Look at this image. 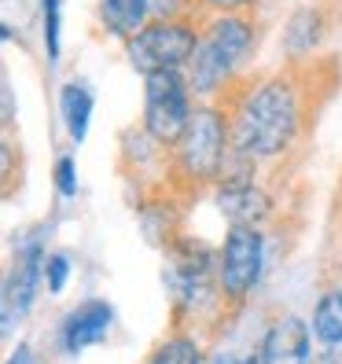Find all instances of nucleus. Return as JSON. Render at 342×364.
<instances>
[{"label":"nucleus","instance_id":"9b49d317","mask_svg":"<svg viewBox=\"0 0 342 364\" xmlns=\"http://www.w3.org/2000/svg\"><path fill=\"white\" fill-rule=\"evenodd\" d=\"M218 206L228 213L232 225H258L269 213L265 191L254 181H218Z\"/></svg>","mask_w":342,"mask_h":364},{"label":"nucleus","instance_id":"9d476101","mask_svg":"<svg viewBox=\"0 0 342 364\" xmlns=\"http://www.w3.org/2000/svg\"><path fill=\"white\" fill-rule=\"evenodd\" d=\"M324 33H328V15L324 11H320L316 4L298 8L284 26V55H287V63H309L313 52L320 48V41H324Z\"/></svg>","mask_w":342,"mask_h":364},{"label":"nucleus","instance_id":"f257e3e1","mask_svg":"<svg viewBox=\"0 0 342 364\" xmlns=\"http://www.w3.org/2000/svg\"><path fill=\"white\" fill-rule=\"evenodd\" d=\"M313 63H287L284 70L265 74L262 81L232 85L225 96H232L228 122H232V147L243 155L276 159L291 151V144L302 136L309 118V74Z\"/></svg>","mask_w":342,"mask_h":364},{"label":"nucleus","instance_id":"b1692460","mask_svg":"<svg viewBox=\"0 0 342 364\" xmlns=\"http://www.w3.org/2000/svg\"><path fill=\"white\" fill-rule=\"evenodd\" d=\"M243 364H265V360H262V353H254V357H247Z\"/></svg>","mask_w":342,"mask_h":364},{"label":"nucleus","instance_id":"aec40b11","mask_svg":"<svg viewBox=\"0 0 342 364\" xmlns=\"http://www.w3.org/2000/svg\"><path fill=\"white\" fill-rule=\"evenodd\" d=\"M199 15H247V8H254V0H196Z\"/></svg>","mask_w":342,"mask_h":364},{"label":"nucleus","instance_id":"2eb2a0df","mask_svg":"<svg viewBox=\"0 0 342 364\" xmlns=\"http://www.w3.org/2000/svg\"><path fill=\"white\" fill-rule=\"evenodd\" d=\"M203 350L199 342L191 335H169L166 342H159V346L147 353L144 364H203Z\"/></svg>","mask_w":342,"mask_h":364},{"label":"nucleus","instance_id":"f03ea898","mask_svg":"<svg viewBox=\"0 0 342 364\" xmlns=\"http://www.w3.org/2000/svg\"><path fill=\"white\" fill-rule=\"evenodd\" d=\"M258 45L250 15H210L199 23V48L188 63V85L196 96H225Z\"/></svg>","mask_w":342,"mask_h":364},{"label":"nucleus","instance_id":"7ed1b4c3","mask_svg":"<svg viewBox=\"0 0 342 364\" xmlns=\"http://www.w3.org/2000/svg\"><path fill=\"white\" fill-rule=\"evenodd\" d=\"M173 151V177L184 188L218 184L225 162L232 155V122L228 111L218 103H199L191 114L184 136L169 147Z\"/></svg>","mask_w":342,"mask_h":364},{"label":"nucleus","instance_id":"412c9836","mask_svg":"<svg viewBox=\"0 0 342 364\" xmlns=\"http://www.w3.org/2000/svg\"><path fill=\"white\" fill-rule=\"evenodd\" d=\"M8 364H41V357H37L33 346H26V342H23V346H15V350H11Z\"/></svg>","mask_w":342,"mask_h":364},{"label":"nucleus","instance_id":"39448f33","mask_svg":"<svg viewBox=\"0 0 342 364\" xmlns=\"http://www.w3.org/2000/svg\"><path fill=\"white\" fill-rule=\"evenodd\" d=\"M191 114H196V92L184 70H162L144 77V133L159 147H173Z\"/></svg>","mask_w":342,"mask_h":364},{"label":"nucleus","instance_id":"423d86ee","mask_svg":"<svg viewBox=\"0 0 342 364\" xmlns=\"http://www.w3.org/2000/svg\"><path fill=\"white\" fill-rule=\"evenodd\" d=\"M265 269V235L258 225H232L218 254V291L228 306H243Z\"/></svg>","mask_w":342,"mask_h":364},{"label":"nucleus","instance_id":"f3484780","mask_svg":"<svg viewBox=\"0 0 342 364\" xmlns=\"http://www.w3.org/2000/svg\"><path fill=\"white\" fill-rule=\"evenodd\" d=\"M151 18H196L199 4L196 0H147Z\"/></svg>","mask_w":342,"mask_h":364},{"label":"nucleus","instance_id":"4be33fe9","mask_svg":"<svg viewBox=\"0 0 342 364\" xmlns=\"http://www.w3.org/2000/svg\"><path fill=\"white\" fill-rule=\"evenodd\" d=\"M4 125H11V118H15V92H11V81H4Z\"/></svg>","mask_w":342,"mask_h":364},{"label":"nucleus","instance_id":"dca6fc26","mask_svg":"<svg viewBox=\"0 0 342 364\" xmlns=\"http://www.w3.org/2000/svg\"><path fill=\"white\" fill-rule=\"evenodd\" d=\"M41 30H45V55L48 67H59V48H63V0H41Z\"/></svg>","mask_w":342,"mask_h":364},{"label":"nucleus","instance_id":"ddd939ff","mask_svg":"<svg viewBox=\"0 0 342 364\" xmlns=\"http://www.w3.org/2000/svg\"><path fill=\"white\" fill-rule=\"evenodd\" d=\"M92 107H96V100H92V89L85 81H67L59 89V114H63V125H67V136L74 140V144H81L85 140V133H89V122H92Z\"/></svg>","mask_w":342,"mask_h":364},{"label":"nucleus","instance_id":"a211bd4d","mask_svg":"<svg viewBox=\"0 0 342 364\" xmlns=\"http://www.w3.org/2000/svg\"><path fill=\"white\" fill-rule=\"evenodd\" d=\"M67 280H70V254H63V250L48 254V265H45V284H48V291L59 294L63 287H67Z\"/></svg>","mask_w":342,"mask_h":364},{"label":"nucleus","instance_id":"20e7f679","mask_svg":"<svg viewBox=\"0 0 342 364\" xmlns=\"http://www.w3.org/2000/svg\"><path fill=\"white\" fill-rule=\"evenodd\" d=\"M196 48L199 23H191V18H151L133 41H125V55L144 77L162 70H188Z\"/></svg>","mask_w":342,"mask_h":364},{"label":"nucleus","instance_id":"f8f14e48","mask_svg":"<svg viewBox=\"0 0 342 364\" xmlns=\"http://www.w3.org/2000/svg\"><path fill=\"white\" fill-rule=\"evenodd\" d=\"M147 23H151L147 0H100V26L118 41H133Z\"/></svg>","mask_w":342,"mask_h":364},{"label":"nucleus","instance_id":"1a4fd4ad","mask_svg":"<svg viewBox=\"0 0 342 364\" xmlns=\"http://www.w3.org/2000/svg\"><path fill=\"white\" fill-rule=\"evenodd\" d=\"M265 364H313V335L302 316H280L262 338Z\"/></svg>","mask_w":342,"mask_h":364},{"label":"nucleus","instance_id":"6e6552de","mask_svg":"<svg viewBox=\"0 0 342 364\" xmlns=\"http://www.w3.org/2000/svg\"><path fill=\"white\" fill-rule=\"evenodd\" d=\"M114 324V306L103 298H85L81 306H74L59 324V350L67 357H81L89 346L107 338Z\"/></svg>","mask_w":342,"mask_h":364},{"label":"nucleus","instance_id":"0eeeda50","mask_svg":"<svg viewBox=\"0 0 342 364\" xmlns=\"http://www.w3.org/2000/svg\"><path fill=\"white\" fill-rule=\"evenodd\" d=\"M45 265H48L45 232H33L15 247L11 269L4 276V320H0L4 335H11L15 324H23V320L30 316L33 298H37L41 284H45Z\"/></svg>","mask_w":342,"mask_h":364},{"label":"nucleus","instance_id":"6ab92c4d","mask_svg":"<svg viewBox=\"0 0 342 364\" xmlns=\"http://www.w3.org/2000/svg\"><path fill=\"white\" fill-rule=\"evenodd\" d=\"M55 188L63 199H74L78 196V166H74V155H59L55 162Z\"/></svg>","mask_w":342,"mask_h":364},{"label":"nucleus","instance_id":"5701e85b","mask_svg":"<svg viewBox=\"0 0 342 364\" xmlns=\"http://www.w3.org/2000/svg\"><path fill=\"white\" fill-rule=\"evenodd\" d=\"M203 364H243V360H236L232 353H213V357H206Z\"/></svg>","mask_w":342,"mask_h":364},{"label":"nucleus","instance_id":"4468645a","mask_svg":"<svg viewBox=\"0 0 342 364\" xmlns=\"http://www.w3.org/2000/svg\"><path fill=\"white\" fill-rule=\"evenodd\" d=\"M313 335L324 346H342V287H331L313 306Z\"/></svg>","mask_w":342,"mask_h":364}]
</instances>
